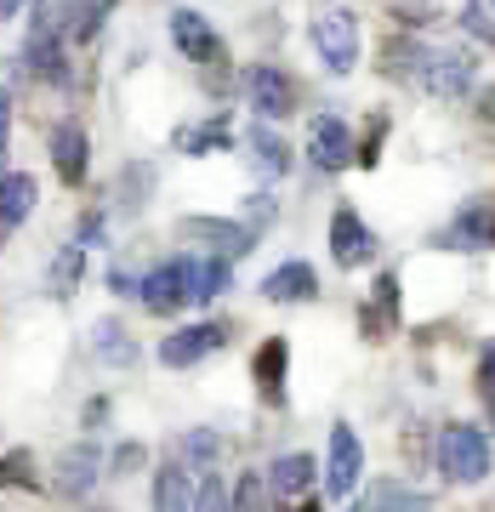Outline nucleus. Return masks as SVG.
Here are the masks:
<instances>
[{
    "label": "nucleus",
    "instance_id": "nucleus-41",
    "mask_svg": "<svg viewBox=\"0 0 495 512\" xmlns=\"http://www.w3.org/2000/svg\"><path fill=\"white\" fill-rule=\"evenodd\" d=\"M23 6H29V0H0V12H6V18H18Z\"/></svg>",
    "mask_w": 495,
    "mask_h": 512
},
{
    "label": "nucleus",
    "instance_id": "nucleus-28",
    "mask_svg": "<svg viewBox=\"0 0 495 512\" xmlns=\"http://www.w3.org/2000/svg\"><path fill=\"white\" fill-rule=\"evenodd\" d=\"M365 507H370V512H382V507H433V495L404 490V484H376V490L365 495Z\"/></svg>",
    "mask_w": 495,
    "mask_h": 512
},
{
    "label": "nucleus",
    "instance_id": "nucleus-7",
    "mask_svg": "<svg viewBox=\"0 0 495 512\" xmlns=\"http://www.w3.org/2000/svg\"><path fill=\"white\" fill-rule=\"evenodd\" d=\"M245 103H251L262 120H285V114L296 109L291 74L274 69V63H251V69H245Z\"/></svg>",
    "mask_w": 495,
    "mask_h": 512
},
{
    "label": "nucleus",
    "instance_id": "nucleus-15",
    "mask_svg": "<svg viewBox=\"0 0 495 512\" xmlns=\"http://www.w3.org/2000/svg\"><path fill=\"white\" fill-rule=\"evenodd\" d=\"M154 507H200V467H188L183 456H171L154 473Z\"/></svg>",
    "mask_w": 495,
    "mask_h": 512
},
{
    "label": "nucleus",
    "instance_id": "nucleus-2",
    "mask_svg": "<svg viewBox=\"0 0 495 512\" xmlns=\"http://www.w3.org/2000/svg\"><path fill=\"white\" fill-rule=\"evenodd\" d=\"M439 467L450 484H478L490 473V439L478 427H467V421H450L439 433Z\"/></svg>",
    "mask_w": 495,
    "mask_h": 512
},
{
    "label": "nucleus",
    "instance_id": "nucleus-34",
    "mask_svg": "<svg viewBox=\"0 0 495 512\" xmlns=\"http://www.w3.org/2000/svg\"><path fill=\"white\" fill-rule=\"evenodd\" d=\"M268 222H274V194H251V200H245V228H268Z\"/></svg>",
    "mask_w": 495,
    "mask_h": 512
},
{
    "label": "nucleus",
    "instance_id": "nucleus-39",
    "mask_svg": "<svg viewBox=\"0 0 495 512\" xmlns=\"http://www.w3.org/2000/svg\"><path fill=\"white\" fill-rule=\"evenodd\" d=\"M6 131H12V92L0 86V160H6Z\"/></svg>",
    "mask_w": 495,
    "mask_h": 512
},
{
    "label": "nucleus",
    "instance_id": "nucleus-4",
    "mask_svg": "<svg viewBox=\"0 0 495 512\" xmlns=\"http://www.w3.org/2000/svg\"><path fill=\"white\" fill-rule=\"evenodd\" d=\"M188 268H194V256H171V262H160L154 274H143V291H137V302H143L154 319H171V313H183L188 302H194Z\"/></svg>",
    "mask_w": 495,
    "mask_h": 512
},
{
    "label": "nucleus",
    "instance_id": "nucleus-9",
    "mask_svg": "<svg viewBox=\"0 0 495 512\" xmlns=\"http://www.w3.org/2000/svg\"><path fill=\"white\" fill-rule=\"evenodd\" d=\"M330 256H336V268H365L376 256V234L359 222L353 205H336V217H330Z\"/></svg>",
    "mask_w": 495,
    "mask_h": 512
},
{
    "label": "nucleus",
    "instance_id": "nucleus-16",
    "mask_svg": "<svg viewBox=\"0 0 495 512\" xmlns=\"http://www.w3.org/2000/svg\"><path fill=\"white\" fill-rule=\"evenodd\" d=\"M35 200H40V183L29 171H0V239L12 234L18 222L35 217Z\"/></svg>",
    "mask_w": 495,
    "mask_h": 512
},
{
    "label": "nucleus",
    "instance_id": "nucleus-3",
    "mask_svg": "<svg viewBox=\"0 0 495 512\" xmlns=\"http://www.w3.org/2000/svg\"><path fill=\"white\" fill-rule=\"evenodd\" d=\"M313 46H319L330 74H348L359 63V18H353L348 6H325L313 18Z\"/></svg>",
    "mask_w": 495,
    "mask_h": 512
},
{
    "label": "nucleus",
    "instance_id": "nucleus-10",
    "mask_svg": "<svg viewBox=\"0 0 495 512\" xmlns=\"http://www.w3.org/2000/svg\"><path fill=\"white\" fill-rule=\"evenodd\" d=\"M353 154H359V148H353L348 120H336V114H319V120L308 126V160L319 165V171H342Z\"/></svg>",
    "mask_w": 495,
    "mask_h": 512
},
{
    "label": "nucleus",
    "instance_id": "nucleus-17",
    "mask_svg": "<svg viewBox=\"0 0 495 512\" xmlns=\"http://www.w3.org/2000/svg\"><path fill=\"white\" fill-rule=\"evenodd\" d=\"M285 365H291V342L285 336H268L257 348V359H251V376H257L268 404H285Z\"/></svg>",
    "mask_w": 495,
    "mask_h": 512
},
{
    "label": "nucleus",
    "instance_id": "nucleus-19",
    "mask_svg": "<svg viewBox=\"0 0 495 512\" xmlns=\"http://www.w3.org/2000/svg\"><path fill=\"white\" fill-rule=\"evenodd\" d=\"M92 353L109 370H131V365H137V342H131V330L120 325V319H97V325H92Z\"/></svg>",
    "mask_w": 495,
    "mask_h": 512
},
{
    "label": "nucleus",
    "instance_id": "nucleus-33",
    "mask_svg": "<svg viewBox=\"0 0 495 512\" xmlns=\"http://www.w3.org/2000/svg\"><path fill=\"white\" fill-rule=\"evenodd\" d=\"M143 461H148L143 444H120V450H114V461H109V473H114V478H131Z\"/></svg>",
    "mask_w": 495,
    "mask_h": 512
},
{
    "label": "nucleus",
    "instance_id": "nucleus-5",
    "mask_svg": "<svg viewBox=\"0 0 495 512\" xmlns=\"http://www.w3.org/2000/svg\"><path fill=\"white\" fill-rule=\"evenodd\" d=\"M359 473H365V444H359V433H353L348 421H342V427H330L325 495H330V501H348L353 484H359Z\"/></svg>",
    "mask_w": 495,
    "mask_h": 512
},
{
    "label": "nucleus",
    "instance_id": "nucleus-12",
    "mask_svg": "<svg viewBox=\"0 0 495 512\" xmlns=\"http://www.w3.org/2000/svg\"><path fill=\"white\" fill-rule=\"evenodd\" d=\"M171 40H177V52H183L188 63H205V69L222 63V40L211 35V23H205L200 12H188V6L171 12Z\"/></svg>",
    "mask_w": 495,
    "mask_h": 512
},
{
    "label": "nucleus",
    "instance_id": "nucleus-20",
    "mask_svg": "<svg viewBox=\"0 0 495 512\" xmlns=\"http://www.w3.org/2000/svg\"><path fill=\"white\" fill-rule=\"evenodd\" d=\"M80 274H86V245L69 239V245L52 256V268H46V291H52L57 302H69V296L80 291Z\"/></svg>",
    "mask_w": 495,
    "mask_h": 512
},
{
    "label": "nucleus",
    "instance_id": "nucleus-18",
    "mask_svg": "<svg viewBox=\"0 0 495 512\" xmlns=\"http://www.w3.org/2000/svg\"><path fill=\"white\" fill-rule=\"evenodd\" d=\"M262 296L268 302H313L319 296V274H313L308 262H279L274 274L262 279Z\"/></svg>",
    "mask_w": 495,
    "mask_h": 512
},
{
    "label": "nucleus",
    "instance_id": "nucleus-1",
    "mask_svg": "<svg viewBox=\"0 0 495 512\" xmlns=\"http://www.w3.org/2000/svg\"><path fill=\"white\" fill-rule=\"evenodd\" d=\"M382 69L399 80H416L422 92L461 97L473 86V57L467 52H444V46H422V40H387Z\"/></svg>",
    "mask_w": 495,
    "mask_h": 512
},
{
    "label": "nucleus",
    "instance_id": "nucleus-24",
    "mask_svg": "<svg viewBox=\"0 0 495 512\" xmlns=\"http://www.w3.org/2000/svg\"><path fill=\"white\" fill-rule=\"evenodd\" d=\"M245 143H251V160H257L262 177H285V171H291V148L279 143L268 126H251V137H245Z\"/></svg>",
    "mask_w": 495,
    "mask_h": 512
},
{
    "label": "nucleus",
    "instance_id": "nucleus-27",
    "mask_svg": "<svg viewBox=\"0 0 495 512\" xmlns=\"http://www.w3.org/2000/svg\"><path fill=\"white\" fill-rule=\"evenodd\" d=\"M148 183H154V171L148 165H126V177H120V188H114V200H120V211H143V194H148Z\"/></svg>",
    "mask_w": 495,
    "mask_h": 512
},
{
    "label": "nucleus",
    "instance_id": "nucleus-32",
    "mask_svg": "<svg viewBox=\"0 0 495 512\" xmlns=\"http://www.w3.org/2000/svg\"><path fill=\"white\" fill-rule=\"evenodd\" d=\"M382 137H387V114H376V120H370V131H365V143H359V154H353V160H359V165H376V160H382Z\"/></svg>",
    "mask_w": 495,
    "mask_h": 512
},
{
    "label": "nucleus",
    "instance_id": "nucleus-31",
    "mask_svg": "<svg viewBox=\"0 0 495 512\" xmlns=\"http://www.w3.org/2000/svg\"><path fill=\"white\" fill-rule=\"evenodd\" d=\"M268 501H274V484H262L257 473H245V478H239L234 507H268Z\"/></svg>",
    "mask_w": 495,
    "mask_h": 512
},
{
    "label": "nucleus",
    "instance_id": "nucleus-6",
    "mask_svg": "<svg viewBox=\"0 0 495 512\" xmlns=\"http://www.w3.org/2000/svg\"><path fill=\"white\" fill-rule=\"evenodd\" d=\"M177 234H183L188 245H200V251L228 256V262L257 245V228H245V222H222V217H183L177 222Z\"/></svg>",
    "mask_w": 495,
    "mask_h": 512
},
{
    "label": "nucleus",
    "instance_id": "nucleus-40",
    "mask_svg": "<svg viewBox=\"0 0 495 512\" xmlns=\"http://www.w3.org/2000/svg\"><path fill=\"white\" fill-rule=\"evenodd\" d=\"M103 421H109V399H92V404H86V427H92V433H97Z\"/></svg>",
    "mask_w": 495,
    "mask_h": 512
},
{
    "label": "nucleus",
    "instance_id": "nucleus-11",
    "mask_svg": "<svg viewBox=\"0 0 495 512\" xmlns=\"http://www.w3.org/2000/svg\"><path fill=\"white\" fill-rule=\"evenodd\" d=\"M86 165H92L86 126H80V120H63V126L52 131V171H57V183L80 188V183H86Z\"/></svg>",
    "mask_w": 495,
    "mask_h": 512
},
{
    "label": "nucleus",
    "instance_id": "nucleus-25",
    "mask_svg": "<svg viewBox=\"0 0 495 512\" xmlns=\"http://www.w3.org/2000/svg\"><path fill=\"white\" fill-rule=\"evenodd\" d=\"M228 143H234L228 114L205 120V126H183V131H177V148H183V154H211V148H228Z\"/></svg>",
    "mask_w": 495,
    "mask_h": 512
},
{
    "label": "nucleus",
    "instance_id": "nucleus-21",
    "mask_svg": "<svg viewBox=\"0 0 495 512\" xmlns=\"http://www.w3.org/2000/svg\"><path fill=\"white\" fill-rule=\"evenodd\" d=\"M188 285H194V302H217V296L234 285V268H228V256H217V251L194 256V268H188Z\"/></svg>",
    "mask_w": 495,
    "mask_h": 512
},
{
    "label": "nucleus",
    "instance_id": "nucleus-8",
    "mask_svg": "<svg viewBox=\"0 0 495 512\" xmlns=\"http://www.w3.org/2000/svg\"><path fill=\"white\" fill-rule=\"evenodd\" d=\"M222 342H228V325H217V319H205V325H183V330H171V336L160 342V365L188 370V365H200V359H211Z\"/></svg>",
    "mask_w": 495,
    "mask_h": 512
},
{
    "label": "nucleus",
    "instance_id": "nucleus-30",
    "mask_svg": "<svg viewBox=\"0 0 495 512\" xmlns=\"http://www.w3.org/2000/svg\"><path fill=\"white\" fill-rule=\"evenodd\" d=\"M0 484H40V478H35V456H29V450L0 456Z\"/></svg>",
    "mask_w": 495,
    "mask_h": 512
},
{
    "label": "nucleus",
    "instance_id": "nucleus-38",
    "mask_svg": "<svg viewBox=\"0 0 495 512\" xmlns=\"http://www.w3.org/2000/svg\"><path fill=\"white\" fill-rule=\"evenodd\" d=\"M109 291H120V296H137V291H143V279L131 274V268H114V274H109Z\"/></svg>",
    "mask_w": 495,
    "mask_h": 512
},
{
    "label": "nucleus",
    "instance_id": "nucleus-36",
    "mask_svg": "<svg viewBox=\"0 0 495 512\" xmlns=\"http://www.w3.org/2000/svg\"><path fill=\"white\" fill-rule=\"evenodd\" d=\"M478 393L495 410V348H484V359H478Z\"/></svg>",
    "mask_w": 495,
    "mask_h": 512
},
{
    "label": "nucleus",
    "instance_id": "nucleus-37",
    "mask_svg": "<svg viewBox=\"0 0 495 512\" xmlns=\"http://www.w3.org/2000/svg\"><path fill=\"white\" fill-rule=\"evenodd\" d=\"M222 501H228V495H222L217 473H211V467H205V473H200V507H222Z\"/></svg>",
    "mask_w": 495,
    "mask_h": 512
},
{
    "label": "nucleus",
    "instance_id": "nucleus-22",
    "mask_svg": "<svg viewBox=\"0 0 495 512\" xmlns=\"http://www.w3.org/2000/svg\"><path fill=\"white\" fill-rule=\"evenodd\" d=\"M450 245L456 251H478V245H495V205H467L450 228Z\"/></svg>",
    "mask_w": 495,
    "mask_h": 512
},
{
    "label": "nucleus",
    "instance_id": "nucleus-26",
    "mask_svg": "<svg viewBox=\"0 0 495 512\" xmlns=\"http://www.w3.org/2000/svg\"><path fill=\"white\" fill-rule=\"evenodd\" d=\"M177 456H183L188 467H200V473H205V467L222 456V439L211 433V427H188L183 439H177Z\"/></svg>",
    "mask_w": 495,
    "mask_h": 512
},
{
    "label": "nucleus",
    "instance_id": "nucleus-23",
    "mask_svg": "<svg viewBox=\"0 0 495 512\" xmlns=\"http://www.w3.org/2000/svg\"><path fill=\"white\" fill-rule=\"evenodd\" d=\"M109 12H114V0H69V40L74 46H92L97 35H103V23H109Z\"/></svg>",
    "mask_w": 495,
    "mask_h": 512
},
{
    "label": "nucleus",
    "instance_id": "nucleus-14",
    "mask_svg": "<svg viewBox=\"0 0 495 512\" xmlns=\"http://www.w3.org/2000/svg\"><path fill=\"white\" fill-rule=\"evenodd\" d=\"M97 478H103V450H97V444H74V450H63V461H57V495L80 501V495H92Z\"/></svg>",
    "mask_w": 495,
    "mask_h": 512
},
{
    "label": "nucleus",
    "instance_id": "nucleus-35",
    "mask_svg": "<svg viewBox=\"0 0 495 512\" xmlns=\"http://www.w3.org/2000/svg\"><path fill=\"white\" fill-rule=\"evenodd\" d=\"M103 234H109V217H103V211H86V217H80V245H86V251H92V245H103Z\"/></svg>",
    "mask_w": 495,
    "mask_h": 512
},
{
    "label": "nucleus",
    "instance_id": "nucleus-13",
    "mask_svg": "<svg viewBox=\"0 0 495 512\" xmlns=\"http://www.w3.org/2000/svg\"><path fill=\"white\" fill-rule=\"evenodd\" d=\"M313 478H319V461H313L308 450H291V456H279L274 467H268V484H274V501H279V507L308 501Z\"/></svg>",
    "mask_w": 495,
    "mask_h": 512
},
{
    "label": "nucleus",
    "instance_id": "nucleus-29",
    "mask_svg": "<svg viewBox=\"0 0 495 512\" xmlns=\"http://www.w3.org/2000/svg\"><path fill=\"white\" fill-rule=\"evenodd\" d=\"M461 23H467V35L495 46V0H467V6H461Z\"/></svg>",
    "mask_w": 495,
    "mask_h": 512
}]
</instances>
